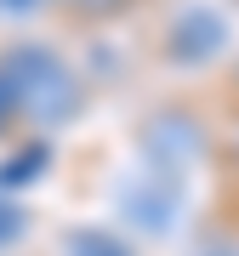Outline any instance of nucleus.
Here are the masks:
<instances>
[{
    "label": "nucleus",
    "mask_w": 239,
    "mask_h": 256,
    "mask_svg": "<svg viewBox=\"0 0 239 256\" xmlns=\"http://www.w3.org/2000/svg\"><path fill=\"white\" fill-rule=\"evenodd\" d=\"M205 256H239V245H211Z\"/></svg>",
    "instance_id": "5"
},
{
    "label": "nucleus",
    "mask_w": 239,
    "mask_h": 256,
    "mask_svg": "<svg viewBox=\"0 0 239 256\" xmlns=\"http://www.w3.org/2000/svg\"><path fill=\"white\" fill-rule=\"evenodd\" d=\"M0 80L12 92V108H18L23 131H57L80 108V74L40 40H23V46L0 52Z\"/></svg>",
    "instance_id": "1"
},
{
    "label": "nucleus",
    "mask_w": 239,
    "mask_h": 256,
    "mask_svg": "<svg viewBox=\"0 0 239 256\" xmlns=\"http://www.w3.org/2000/svg\"><path fill=\"white\" fill-rule=\"evenodd\" d=\"M23 234H28V210H23L18 200H6V194H0V256L18 245Z\"/></svg>",
    "instance_id": "4"
},
{
    "label": "nucleus",
    "mask_w": 239,
    "mask_h": 256,
    "mask_svg": "<svg viewBox=\"0 0 239 256\" xmlns=\"http://www.w3.org/2000/svg\"><path fill=\"white\" fill-rule=\"evenodd\" d=\"M228 12L211 6V0H188V6H176L171 12V23H166V57L176 68H205V63H216L222 52H228Z\"/></svg>",
    "instance_id": "2"
},
{
    "label": "nucleus",
    "mask_w": 239,
    "mask_h": 256,
    "mask_svg": "<svg viewBox=\"0 0 239 256\" xmlns=\"http://www.w3.org/2000/svg\"><path fill=\"white\" fill-rule=\"evenodd\" d=\"M63 256H137V250H131L126 239L102 234V228H74L63 239Z\"/></svg>",
    "instance_id": "3"
}]
</instances>
